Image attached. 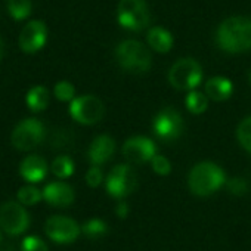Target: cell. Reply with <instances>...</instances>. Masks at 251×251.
Returning <instances> with one entry per match:
<instances>
[{"instance_id": "obj_4", "label": "cell", "mask_w": 251, "mask_h": 251, "mask_svg": "<svg viewBox=\"0 0 251 251\" xmlns=\"http://www.w3.org/2000/svg\"><path fill=\"white\" fill-rule=\"evenodd\" d=\"M150 9L147 0H120L117 8L118 24L129 31H141L150 24Z\"/></svg>"}, {"instance_id": "obj_33", "label": "cell", "mask_w": 251, "mask_h": 251, "mask_svg": "<svg viewBox=\"0 0 251 251\" xmlns=\"http://www.w3.org/2000/svg\"><path fill=\"white\" fill-rule=\"evenodd\" d=\"M2 241H3V235H2V232H0V244H2Z\"/></svg>"}, {"instance_id": "obj_15", "label": "cell", "mask_w": 251, "mask_h": 251, "mask_svg": "<svg viewBox=\"0 0 251 251\" xmlns=\"http://www.w3.org/2000/svg\"><path fill=\"white\" fill-rule=\"evenodd\" d=\"M74 189L64 182H52L43 189V200L53 207H68L74 202Z\"/></svg>"}, {"instance_id": "obj_12", "label": "cell", "mask_w": 251, "mask_h": 251, "mask_svg": "<svg viewBox=\"0 0 251 251\" xmlns=\"http://www.w3.org/2000/svg\"><path fill=\"white\" fill-rule=\"evenodd\" d=\"M124 158L132 164H142L152 161L157 155V147L154 141L145 136H135L124 142L121 150Z\"/></svg>"}, {"instance_id": "obj_9", "label": "cell", "mask_w": 251, "mask_h": 251, "mask_svg": "<svg viewBox=\"0 0 251 251\" xmlns=\"http://www.w3.org/2000/svg\"><path fill=\"white\" fill-rule=\"evenodd\" d=\"M183 129H185L183 118L173 108L161 109L152 121V130L155 136L161 141H167V142L176 141L183 133Z\"/></svg>"}, {"instance_id": "obj_14", "label": "cell", "mask_w": 251, "mask_h": 251, "mask_svg": "<svg viewBox=\"0 0 251 251\" xmlns=\"http://www.w3.org/2000/svg\"><path fill=\"white\" fill-rule=\"evenodd\" d=\"M115 154V141L108 135H100L95 138L89 147L87 157L92 166H102L108 163Z\"/></svg>"}, {"instance_id": "obj_29", "label": "cell", "mask_w": 251, "mask_h": 251, "mask_svg": "<svg viewBox=\"0 0 251 251\" xmlns=\"http://www.w3.org/2000/svg\"><path fill=\"white\" fill-rule=\"evenodd\" d=\"M102 180H103V173H102L100 167L92 166L86 173V183L90 188H98L102 183Z\"/></svg>"}, {"instance_id": "obj_26", "label": "cell", "mask_w": 251, "mask_h": 251, "mask_svg": "<svg viewBox=\"0 0 251 251\" xmlns=\"http://www.w3.org/2000/svg\"><path fill=\"white\" fill-rule=\"evenodd\" d=\"M53 93H55L56 99L61 100V102H73V100L75 99V98H74V95H75L74 86H73L70 81H65V80L58 81V83L55 84Z\"/></svg>"}, {"instance_id": "obj_1", "label": "cell", "mask_w": 251, "mask_h": 251, "mask_svg": "<svg viewBox=\"0 0 251 251\" xmlns=\"http://www.w3.org/2000/svg\"><path fill=\"white\" fill-rule=\"evenodd\" d=\"M217 46L227 53H242L251 49V20L247 17L226 18L216 31Z\"/></svg>"}, {"instance_id": "obj_31", "label": "cell", "mask_w": 251, "mask_h": 251, "mask_svg": "<svg viewBox=\"0 0 251 251\" xmlns=\"http://www.w3.org/2000/svg\"><path fill=\"white\" fill-rule=\"evenodd\" d=\"M129 210H130V207H129V204L126 202V201H118L117 205H115V214L120 219H126V217H127Z\"/></svg>"}, {"instance_id": "obj_5", "label": "cell", "mask_w": 251, "mask_h": 251, "mask_svg": "<svg viewBox=\"0 0 251 251\" xmlns=\"http://www.w3.org/2000/svg\"><path fill=\"white\" fill-rule=\"evenodd\" d=\"M169 81L177 90L192 92L202 81V68L198 61L192 58H182L172 65L169 71Z\"/></svg>"}, {"instance_id": "obj_22", "label": "cell", "mask_w": 251, "mask_h": 251, "mask_svg": "<svg viewBox=\"0 0 251 251\" xmlns=\"http://www.w3.org/2000/svg\"><path fill=\"white\" fill-rule=\"evenodd\" d=\"M83 233L90 238V239H98L103 235H106L108 232V225L102 220V219H90L87 220L83 227H81Z\"/></svg>"}, {"instance_id": "obj_6", "label": "cell", "mask_w": 251, "mask_h": 251, "mask_svg": "<svg viewBox=\"0 0 251 251\" xmlns=\"http://www.w3.org/2000/svg\"><path fill=\"white\" fill-rule=\"evenodd\" d=\"M105 188L112 198L123 200L136 191L138 175L129 164H118L109 172L105 180Z\"/></svg>"}, {"instance_id": "obj_32", "label": "cell", "mask_w": 251, "mask_h": 251, "mask_svg": "<svg viewBox=\"0 0 251 251\" xmlns=\"http://www.w3.org/2000/svg\"><path fill=\"white\" fill-rule=\"evenodd\" d=\"M3 53H5V45H3V40L0 39V59H2Z\"/></svg>"}, {"instance_id": "obj_18", "label": "cell", "mask_w": 251, "mask_h": 251, "mask_svg": "<svg viewBox=\"0 0 251 251\" xmlns=\"http://www.w3.org/2000/svg\"><path fill=\"white\" fill-rule=\"evenodd\" d=\"M147 42L151 49H154L158 53H167L173 48V36L172 33L164 27H154L147 34Z\"/></svg>"}, {"instance_id": "obj_27", "label": "cell", "mask_w": 251, "mask_h": 251, "mask_svg": "<svg viewBox=\"0 0 251 251\" xmlns=\"http://www.w3.org/2000/svg\"><path fill=\"white\" fill-rule=\"evenodd\" d=\"M21 251H49V250H48V245L43 239H40L36 235H30V236L23 239Z\"/></svg>"}, {"instance_id": "obj_8", "label": "cell", "mask_w": 251, "mask_h": 251, "mask_svg": "<svg viewBox=\"0 0 251 251\" xmlns=\"http://www.w3.org/2000/svg\"><path fill=\"white\" fill-rule=\"evenodd\" d=\"M70 114L71 117L86 126H92L99 123L105 115L103 102L95 95H83L75 98L70 103Z\"/></svg>"}, {"instance_id": "obj_13", "label": "cell", "mask_w": 251, "mask_h": 251, "mask_svg": "<svg viewBox=\"0 0 251 251\" xmlns=\"http://www.w3.org/2000/svg\"><path fill=\"white\" fill-rule=\"evenodd\" d=\"M48 40V28L42 21H30L21 31L18 43L20 48L27 53L40 50Z\"/></svg>"}, {"instance_id": "obj_10", "label": "cell", "mask_w": 251, "mask_h": 251, "mask_svg": "<svg viewBox=\"0 0 251 251\" xmlns=\"http://www.w3.org/2000/svg\"><path fill=\"white\" fill-rule=\"evenodd\" d=\"M30 216L23 204L8 201L0 207V227L9 235H20L28 229Z\"/></svg>"}, {"instance_id": "obj_21", "label": "cell", "mask_w": 251, "mask_h": 251, "mask_svg": "<svg viewBox=\"0 0 251 251\" xmlns=\"http://www.w3.org/2000/svg\"><path fill=\"white\" fill-rule=\"evenodd\" d=\"M50 170L58 179H67L74 173V161L68 155H59L52 161Z\"/></svg>"}, {"instance_id": "obj_30", "label": "cell", "mask_w": 251, "mask_h": 251, "mask_svg": "<svg viewBox=\"0 0 251 251\" xmlns=\"http://www.w3.org/2000/svg\"><path fill=\"white\" fill-rule=\"evenodd\" d=\"M227 188L233 195H242L245 192V189H247V183H245L244 179L236 177V179H232V180L227 182Z\"/></svg>"}, {"instance_id": "obj_11", "label": "cell", "mask_w": 251, "mask_h": 251, "mask_svg": "<svg viewBox=\"0 0 251 251\" xmlns=\"http://www.w3.org/2000/svg\"><path fill=\"white\" fill-rule=\"evenodd\" d=\"M46 235L56 244H71L74 242L81 229L78 223L65 216H52L45 223Z\"/></svg>"}, {"instance_id": "obj_3", "label": "cell", "mask_w": 251, "mask_h": 251, "mask_svg": "<svg viewBox=\"0 0 251 251\" xmlns=\"http://www.w3.org/2000/svg\"><path fill=\"white\" fill-rule=\"evenodd\" d=\"M115 58L120 67L133 74L147 73L151 68L152 56L148 48L138 40H124L115 49Z\"/></svg>"}, {"instance_id": "obj_23", "label": "cell", "mask_w": 251, "mask_h": 251, "mask_svg": "<svg viewBox=\"0 0 251 251\" xmlns=\"http://www.w3.org/2000/svg\"><path fill=\"white\" fill-rule=\"evenodd\" d=\"M236 138L241 147L251 154V115L245 117L236 129Z\"/></svg>"}, {"instance_id": "obj_7", "label": "cell", "mask_w": 251, "mask_h": 251, "mask_svg": "<svg viewBox=\"0 0 251 251\" xmlns=\"http://www.w3.org/2000/svg\"><path fill=\"white\" fill-rule=\"evenodd\" d=\"M45 139V126L37 118H25L12 132V145L20 151H30Z\"/></svg>"}, {"instance_id": "obj_20", "label": "cell", "mask_w": 251, "mask_h": 251, "mask_svg": "<svg viewBox=\"0 0 251 251\" xmlns=\"http://www.w3.org/2000/svg\"><path fill=\"white\" fill-rule=\"evenodd\" d=\"M185 105H186V108H188V111L191 114L200 115V114L207 111V108H208V98H207L205 93L192 90V92H189L186 95Z\"/></svg>"}, {"instance_id": "obj_34", "label": "cell", "mask_w": 251, "mask_h": 251, "mask_svg": "<svg viewBox=\"0 0 251 251\" xmlns=\"http://www.w3.org/2000/svg\"><path fill=\"white\" fill-rule=\"evenodd\" d=\"M248 80H250V84H251V70H250V74H248Z\"/></svg>"}, {"instance_id": "obj_19", "label": "cell", "mask_w": 251, "mask_h": 251, "mask_svg": "<svg viewBox=\"0 0 251 251\" xmlns=\"http://www.w3.org/2000/svg\"><path fill=\"white\" fill-rule=\"evenodd\" d=\"M25 100H27V106L31 111L34 112L45 111L49 105V92L43 86H34L28 90Z\"/></svg>"}, {"instance_id": "obj_24", "label": "cell", "mask_w": 251, "mask_h": 251, "mask_svg": "<svg viewBox=\"0 0 251 251\" xmlns=\"http://www.w3.org/2000/svg\"><path fill=\"white\" fill-rule=\"evenodd\" d=\"M8 9L15 20H24L31 12V0H8Z\"/></svg>"}, {"instance_id": "obj_17", "label": "cell", "mask_w": 251, "mask_h": 251, "mask_svg": "<svg viewBox=\"0 0 251 251\" xmlns=\"http://www.w3.org/2000/svg\"><path fill=\"white\" fill-rule=\"evenodd\" d=\"M204 90H205V95L208 99H211L214 102H223L232 96L233 84L229 78L222 77V75H216V77H211L205 81Z\"/></svg>"}, {"instance_id": "obj_2", "label": "cell", "mask_w": 251, "mask_h": 251, "mask_svg": "<svg viewBox=\"0 0 251 251\" xmlns=\"http://www.w3.org/2000/svg\"><path fill=\"white\" fill-rule=\"evenodd\" d=\"M226 183L223 169L211 161H202L192 167L188 175L189 191L197 197H208Z\"/></svg>"}, {"instance_id": "obj_28", "label": "cell", "mask_w": 251, "mask_h": 251, "mask_svg": "<svg viewBox=\"0 0 251 251\" xmlns=\"http://www.w3.org/2000/svg\"><path fill=\"white\" fill-rule=\"evenodd\" d=\"M152 170L160 176H167L172 172V163L164 155H155L151 161Z\"/></svg>"}, {"instance_id": "obj_16", "label": "cell", "mask_w": 251, "mask_h": 251, "mask_svg": "<svg viewBox=\"0 0 251 251\" xmlns=\"http://www.w3.org/2000/svg\"><path fill=\"white\" fill-rule=\"evenodd\" d=\"M48 164L39 155H28L20 166V175L30 183H39L46 177Z\"/></svg>"}, {"instance_id": "obj_25", "label": "cell", "mask_w": 251, "mask_h": 251, "mask_svg": "<svg viewBox=\"0 0 251 251\" xmlns=\"http://www.w3.org/2000/svg\"><path fill=\"white\" fill-rule=\"evenodd\" d=\"M42 198H43V192H40V189L31 185L24 186L18 191V200L20 204L23 205H36L37 202H40Z\"/></svg>"}]
</instances>
